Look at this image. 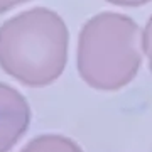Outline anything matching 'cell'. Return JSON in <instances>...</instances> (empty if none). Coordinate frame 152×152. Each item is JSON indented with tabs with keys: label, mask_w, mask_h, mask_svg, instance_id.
I'll list each match as a JSON object with an SVG mask.
<instances>
[{
	"label": "cell",
	"mask_w": 152,
	"mask_h": 152,
	"mask_svg": "<svg viewBox=\"0 0 152 152\" xmlns=\"http://www.w3.org/2000/svg\"><path fill=\"white\" fill-rule=\"evenodd\" d=\"M140 29L129 15L102 12L83 26L78 39V71L91 88L127 86L142 63Z\"/></svg>",
	"instance_id": "6da1fadb"
},
{
	"label": "cell",
	"mask_w": 152,
	"mask_h": 152,
	"mask_svg": "<svg viewBox=\"0 0 152 152\" xmlns=\"http://www.w3.org/2000/svg\"><path fill=\"white\" fill-rule=\"evenodd\" d=\"M69 34L49 9H32L0 29V61L9 69H41L44 80L59 75L68 59Z\"/></svg>",
	"instance_id": "7a4b0ae2"
},
{
	"label": "cell",
	"mask_w": 152,
	"mask_h": 152,
	"mask_svg": "<svg viewBox=\"0 0 152 152\" xmlns=\"http://www.w3.org/2000/svg\"><path fill=\"white\" fill-rule=\"evenodd\" d=\"M140 46L145 53L147 59H149V66H151V71H152V15L149 17L145 27L142 31V36H140Z\"/></svg>",
	"instance_id": "3957f363"
},
{
	"label": "cell",
	"mask_w": 152,
	"mask_h": 152,
	"mask_svg": "<svg viewBox=\"0 0 152 152\" xmlns=\"http://www.w3.org/2000/svg\"><path fill=\"white\" fill-rule=\"evenodd\" d=\"M105 2L118 5V7H142L145 4H149L151 0H105Z\"/></svg>",
	"instance_id": "277c9868"
},
{
	"label": "cell",
	"mask_w": 152,
	"mask_h": 152,
	"mask_svg": "<svg viewBox=\"0 0 152 152\" xmlns=\"http://www.w3.org/2000/svg\"><path fill=\"white\" fill-rule=\"evenodd\" d=\"M22 2H27V0H0V12L9 10V9L19 5V4H22Z\"/></svg>",
	"instance_id": "5b68a950"
}]
</instances>
